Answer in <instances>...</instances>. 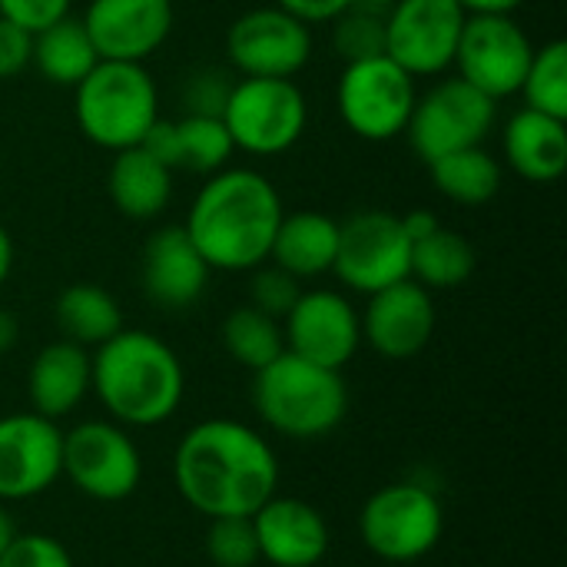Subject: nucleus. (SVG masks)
<instances>
[{"label":"nucleus","mask_w":567,"mask_h":567,"mask_svg":"<svg viewBox=\"0 0 567 567\" xmlns=\"http://www.w3.org/2000/svg\"><path fill=\"white\" fill-rule=\"evenodd\" d=\"M276 485V452L243 422L209 419L176 449V488L206 518H252Z\"/></svg>","instance_id":"nucleus-1"},{"label":"nucleus","mask_w":567,"mask_h":567,"mask_svg":"<svg viewBox=\"0 0 567 567\" xmlns=\"http://www.w3.org/2000/svg\"><path fill=\"white\" fill-rule=\"evenodd\" d=\"M282 213V196L266 173L252 166H223L196 189L179 226L209 269L252 272L269 262Z\"/></svg>","instance_id":"nucleus-2"},{"label":"nucleus","mask_w":567,"mask_h":567,"mask_svg":"<svg viewBox=\"0 0 567 567\" xmlns=\"http://www.w3.org/2000/svg\"><path fill=\"white\" fill-rule=\"evenodd\" d=\"M90 389L116 422L150 429L179 409L186 375L176 352L159 336L120 329L96 346V355L90 359Z\"/></svg>","instance_id":"nucleus-3"},{"label":"nucleus","mask_w":567,"mask_h":567,"mask_svg":"<svg viewBox=\"0 0 567 567\" xmlns=\"http://www.w3.org/2000/svg\"><path fill=\"white\" fill-rule=\"evenodd\" d=\"M73 120L83 140L106 153L140 146L159 120V90L146 63L100 60L73 86Z\"/></svg>","instance_id":"nucleus-4"},{"label":"nucleus","mask_w":567,"mask_h":567,"mask_svg":"<svg viewBox=\"0 0 567 567\" xmlns=\"http://www.w3.org/2000/svg\"><path fill=\"white\" fill-rule=\"evenodd\" d=\"M252 405L259 419L279 435L319 439L346 419L349 392L339 369H326L302 355L282 352L256 372Z\"/></svg>","instance_id":"nucleus-5"},{"label":"nucleus","mask_w":567,"mask_h":567,"mask_svg":"<svg viewBox=\"0 0 567 567\" xmlns=\"http://www.w3.org/2000/svg\"><path fill=\"white\" fill-rule=\"evenodd\" d=\"M236 153L279 156L289 153L309 126V100L296 80L239 76L219 116Z\"/></svg>","instance_id":"nucleus-6"},{"label":"nucleus","mask_w":567,"mask_h":567,"mask_svg":"<svg viewBox=\"0 0 567 567\" xmlns=\"http://www.w3.org/2000/svg\"><path fill=\"white\" fill-rule=\"evenodd\" d=\"M419 86L392 56L355 60L342 66L336 86L339 120L349 133L369 143H389L405 133L415 110Z\"/></svg>","instance_id":"nucleus-7"},{"label":"nucleus","mask_w":567,"mask_h":567,"mask_svg":"<svg viewBox=\"0 0 567 567\" xmlns=\"http://www.w3.org/2000/svg\"><path fill=\"white\" fill-rule=\"evenodd\" d=\"M495 120L498 103L492 96H485L462 76H445L425 93H419L405 136L415 156L429 166L445 153L482 146L495 130Z\"/></svg>","instance_id":"nucleus-8"},{"label":"nucleus","mask_w":567,"mask_h":567,"mask_svg":"<svg viewBox=\"0 0 567 567\" xmlns=\"http://www.w3.org/2000/svg\"><path fill=\"white\" fill-rule=\"evenodd\" d=\"M312 50V27L276 3L239 13L226 30V56L239 76L296 80L309 66Z\"/></svg>","instance_id":"nucleus-9"},{"label":"nucleus","mask_w":567,"mask_h":567,"mask_svg":"<svg viewBox=\"0 0 567 567\" xmlns=\"http://www.w3.org/2000/svg\"><path fill=\"white\" fill-rule=\"evenodd\" d=\"M532 56L535 43L515 13H468L452 66L455 76L498 103L522 90Z\"/></svg>","instance_id":"nucleus-10"},{"label":"nucleus","mask_w":567,"mask_h":567,"mask_svg":"<svg viewBox=\"0 0 567 567\" xmlns=\"http://www.w3.org/2000/svg\"><path fill=\"white\" fill-rule=\"evenodd\" d=\"M412 239L402 219L385 209H362L339 223V246L332 272L352 292L372 296L392 282L409 279Z\"/></svg>","instance_id":"nucleus-11"},{"label":"nucleus","mask_w":567,"mask_h":567,"mask_svg":"<svg viewBox=\"0 0 567 567\" xmlns=\"http://www.w3.org/2000/svg\"><path fill=\"white\" fill-rule=\"evenodd\" d=\"M442 505L439 498L412 482L385 485L362 508V542L372 555L385 561H419L442 538Z\"/></svg>","instance_id":"nucleus-12"},{"label":"nucleus","mask_w":567,"mask_h":567,"mask_svg":"<svg viewBox=\"0 0 567 567\" xmlns=\"http://www.w3.org/2000/svg\"><path fill=\"white\" fill-rule=\"evenodd\" d=\"M468 13L458 0H395L385 17V56L409 76H442L455 63Z\"/></svg>","instance_id":"nucleus-13"},{"label":"nucleus","mask_w":567,"mask_h":567,"mask_svg":"<svg viewBox=\"0 0 567 567\" xmlns=\"http://www.w3.org/2000/svg\"><path fill=\"white\" fill-rule=\"evenodd\" d=\"M63 472L96 502H123L136 492L143 465L123 429L110 422H83L63 435Z\"/></svg>","instance_id":"nucleus-14"},{"label":"nucleus","mask_w":567,"mask_h":567,"mask_svg":"<svg viewBox=\"0 0 567 567\" xmlns=\"http://www.w3.org/2000/svg\"><path fill=\"white\" fill-rule=\"evenodd\" d=\"M282 322L286 352L326 369H342L362 346V319L355 306L332 289L302 292Z\"/></svg>","instance_id":"nucleus-15"},{"label":"nucleus","mask_w":567,"mask_h":567,"mask_svg":"<svg viewBox=\"0 0 567 567\" xmlns=\"http://www.w3.org/2000/svg\"><path fill=\"white\" fill-rule=\"evenodd\" d=\"M63 475V432L56 422L27 412L0 419V498L23 502Z\"/></svg>","instance_id":"nucleus-16"},{"label":"nucleus","mask_w":567,"mask_h":567,"mask_svg":"<svg viewBox=\"0 0 567 567\" xmlns=\"http://www.w3.org/2000/svg\"><path fill=\"white\" fill-rule=\"evenodd\" d=\"M83 27L100 60L146 63L173 33V0H90Z\"/></svg>","instance_id":"nucleus-17"},{"label":"nucleus","mask_w":567,"mask_h":567,"mask_svg":"<svg viewBox=\"0 0 567 567\" xmlns=\"http://www.w3.org/2000/svg\"><path fill=\"white\" fill-rule=\"evenodd\" d=\"M362 319V342L385 359H415L435 336V299L415 279L392 282L369 296Z\"/></svg>","instance_id":"nucleus-18"},{"label":"nucleus","mask_w":567,"mask_h":567,"mask_svg":"<svg viewBox=\"0 0 567 567\" xmlns=\"http://www.w3.org/2000/svg\"><path fill=\"white\" fill-rule=\"evenodd\" d=\"M209 262L199 256L183 226H159L140 252V286L166 312L189 309L209 286Z\"/></svg>","instance_id":"nucleus-19"},{"label":"nucleus","mask_w":567,"mask_h":567,"mask_svg":"<svg viewBox=\"0 0 567 567\" xmlns=\"http://www.w3.org/2000/svg\"><path fill=\"white\" fill-rule=\"evenodd\" d=\"M259 558L276 567H316L329 551V525L326 518L299 502L272 495L252 515Z\"/></svg>","instance_id":"nucleus-20"},{"label":"nucleus","mask_w":567,"mask_h":567,"mask_svg":"<svg viewBox=\"0 0 567 567\" xmlns=\"http://www.w3.org/2000/svg\"><path fill=\"white\" fill-rule=\"evenodd\" d=\"M150 156H156L166 169H186L199 176H213L229 166L236 146L219 116H179L156 120L140 143Z\"/></svg>","instance_id":"nucleus-21"},{"label":"nucleus","mask_w":567,"mask_h":567,"mask_svg":"<svg viewBox=\"0 0 567 567\" xmlns=\"http://www.w3.org/2000/svg\"><path fill=\"white\" fill-rule=\"evenodd\" d=\"M502 156L525 183H555L567 169V120L522 106L502 130Z\"/></svg>","instance_id":"nucleus-22"},{"label":"nucleus","mask_w":567,"mask_h":567,"mask_svg":"<svg viewBox=\"0 0 567 567\" xmlns=\"http://www.w3.org/2000/svg\"><path fill=\"white\" fill-rule=\"evenodd\" d=\"M30 402L33 412L56 422L70 415L90 392V352L76 342H50L30 365Z\"/></svg>","instance_id":"nucleus-23"},{"label":"nucleus","mask_w":567,"mask_h":567,"mask_svg":"<svg viewBox=\"0 0 567 567\" xmlns=\"http://www.w3.org/2000/svg\"><path fill=\"white\" fill-rule=\"evenodd\" d=\"M106 193L133 223H153L166 213L173 199V169H166L156 156H150L143 146H130L113 153L110 173H106Z\"/></svg>","instance_id":"nucleus-24"},{"label":"nucleus","mask_w":567,"mask_h":567,"mask_svg":"<svg viewBox=\"0 0 567 567\" xmlns=\"http://www.w3.org/2000/svg\"><path fill=\"white\" fill-rule=\"evenodd\" d=\"M336 246H339V223L319 209H299V213H282V223L276 229L269 262L286 269L289 276L302 279H319L332 272L336 262Z\"/></svg>","instance_id":"nucleus-25"},{"label":"nucleus","mask_w":567,"mask_h":567,"mask_svg":"<svg viewBox=\"0 0 567 567\" xmlns=\"http://www.w3.org/2000/svg\"><path fill=\"white\" fill-rule=\"evenodd\" d=\"M96 63H100V53H96L83 20L73 13L33 33L30 66H37V73L53 86L73 90Z\"/></svg>","instance_id":"nucleus-26"},{"label":"nucleus","mask_w":567,"mask_h":567,"mask_svg":"<svg viewBox=\"0 0 567 567\" xmlns=\"http://www.w3.org/2000/svg\"><path fill=\"white\" fill-rule=\"evenodd\" d=\"M435 189L455 206H485L502 193L505 169L498 156L482 146H465L429 163Z\"/></svg>","instance_id":"nucleus-27"},{"label":"nucleus","mask_w":567,"mask_h":567,"mask_svg":"<svg viewBox=\"0 0 567 567\" xmlns=\"http://www.w3.org/2000/svg\"><path fill=\"white\" fill-rule=\"evenodd\" d=\"M53 319L63 339L83 349H96L123 329V312L116 299L93 282L66 286L53 302Z\"/></svg>","instance_id":"nucleus-28"},{"label":"nucleus","mask_w":567,"mask_h":567,"mask_svg":"<svg viewBox=\"0 0 567 567\" xmlns=\"http://www.w3.org/2000/svg\"><path fill=\"white\" fill-rule=\"evenodd\" d=\"M475 266H478L475 246L462 233L439 226L435 233L412 243L409 279H415L429 292H442V289H455V286L468 282Z\"/></svg>","instance_id":"nucleus-29"},{"label":"nucleus","mask_w":567,"mask_h":567,"mask_svg":"<svg viewBox=\"0 0 567 567\" xmlns=\"http://www.w3.org/2000/svg\"><path fill=\"white\" fill-rule=\"evenodd\" d=\"M223 346H226V352L239 365L259 372L262 365H269L272 359H279L286 352L282 322L266 316V312H259V309H252L246 302V306H239V309H233L226 316V322H223Z\"/></svg>","instance_id":"nucleus-30"},{"label":"nucleus","mask_w":567,"mask_h":567,"mask_svg":"<svg viewBox=\"0 0 567 567\" xmlns=\"http://www.w3.org/2000/svg\"><path fill=\"white\" fill-rule=\"evenodd\" d=\"M522 100L528 110L548 113L567 120V43L565 40H548L535 47V56L528 63L525 83H522Z\"/></svg>","instance_id":"nucleus-31"},{"label":"nucleus","mask_w":567,"mask_h":567,"mask_svg":"<svg viewBox=\"0 0 567 567\" xmlns=\"http://www.w3.org/2000/svg\"><path fill=\"white\" fill-rule=\"evenodd\" d=\"M332 47L342 56V63L382 56L385 53V17L349 3L332 20Z\"/></svg>","instance_id":"nucleus-32"},{"label":"nucleus","mask_w":567,"mask_h":567,"mask_svg":"<svg viewBox=\"0 0 567 567\" xmlns=\"http://www.w3.org/2000/svg\"><path fill=\"white\" fill-rule=\"evenodd\" d=\"M206 551L216 567H252L259 561V542L252 518H213Z\"/></svg>","instance_id":"nucleus-33"},{"label":"nucleus","mask_w":567,"mask_h":567,"mask_svg":"<svg viewBox=\"0 0 567 567\" xmlns=\"http://www.w3.org/2000/svg\"><path fill=\"white\" fill-rule=\"evenodd\" d=\"M233 76L223 66H196L183 76L179 86V103L186 116H223L229 90H233Z\"/></svg>","instance_id":"nucleus-34"},{"label":"nucleus","mask_w":567,"mask_h":567,"mask_svg":"<svg viewBox=\"0 0 567 567\" xmlns=\"http://www.w3.org/2000/svg\"><path fill=\"white\" fill-rule=\"evenodd\" d=\"M299 296H302V282L289 276L286 269H279L276 262H262L249 276V306L279 322L289 316Z\"/></svg>","instance_id":"nucleus-35"},{"label":"nucleus","mask_w":567,"mask_h":567,"mask_svg":"<svg viewBox=\"0 0 567 567\" xmlns=\"http://www.w3.org/2000/svg\"><path fill=\"white\" fill-rule=\"evenodd\" d=\"M0 567H73V561L50 535H17L0 555Z\"/></svg>","instance_id":"nucleus-36"},{"label":"nucleus","mask_w":567,"mask_h":567,"mask_svg":"<svg viewBox=\"0 0 567 567\" xmlns=\"http://www.w3.org/2000/svg\"><path fill=\"white\" fill-rule=\"evenodd\" d=\"M73 0H0V17L37 33L63 17H70Z\"/></svg>","instance_id":"nucleus-37"},{"label":"nucleus","mask_w":567,"mask_h":567,"mask_svg":"<svg viewBox=\"0 0 567 567\" xmlns=\"http://www.w3.org/2000/svg\"><path fill=\"white\" fill-rule=\"evenodd\" d=\"M33 56V33L0 17V80L20 76Z\"/></svg>","instance_id":"nucleus-38"},{"label":"nucleus","mask_w":567,"mask_h":567,"mask_svg":"<svg viewBox=\"0 0 567 567\" xmlns=\"http://www.w3.org/2000/svg\"><path fill=\"white\" fill-rule=\"evenodd\" d=\"M272 3L282 7V10H289L302 23L316 27V23H332L352 0H272Z\"/></svg>","instance_id":"nucleus-39"},{"label":"nucleus","mask_w":567,"mask_h":567,"mask_svg":"<svg viewBox=\"0 0 567 567\" xmlns=\"http://www.w3.org/2000/svg\"><path fill=\"white\" fill-rule=\"evenodd\" d=\"M402 219V229H405V236L415 243V239H422V236H429V233H435L442 223H439V216L432 213V209H412V213H405V216H399Z\"/></svg>","instance_id":"nucleus-40"},{"label":"nucleus","mask_w":567,"mask_h":567,"mask_svg":"<svg viewBox=\"0 0 567 567\" xmlns=\"http://www.w3.org/2000/svg\"><path fill=\"white\" fill-rule=\"evenodd\" d=\"M465 13H515L525 0H458Z\"/></svg>","instance_id":"nucleus-41"},{"label":"nucleus","mask_w":567,"mask_h":567,"mask_svg":"<svg viewBox=\"0 0 567 567\" xmlns=\"http://www.w3.org/2000/svg\"><path fill=\"white\" fill-rule=\"evenodd\" d=\"M17 339H20V322H17V316H13L10 309L0 306V355L10 352V349L17 346Z\"/></svg>","instance_id":"nucleus-42"},{"label":"nucleus","mask_w":567,"mask_h":567,"mask_svg":"<svg viewBox=\"0 0 567 567\" xmlns=\"http://www.w3.org/2000/svg\"><path fill=\"white\" fill-rule=\"evenodd\" d=\"M10 272H13V239H10V233L0 226V286L10 279Z\"/></svg>","instance_id":"nucleus-43"},{"label":"nucleus","mask_w":567,"mask_h":567,"mask_svg":"<svg viewBox=\"0 0 567 567\" xmlns=\"http://www.w3.org/2000/svg\"><path fill=\"white\" fill-rule=\"evenodd\" d=\"M17 538V528H13V522H10V515L0 508V555L10 548V542Z\"/></svg>","instance_id":"nucleus-44"}]
</instances>
